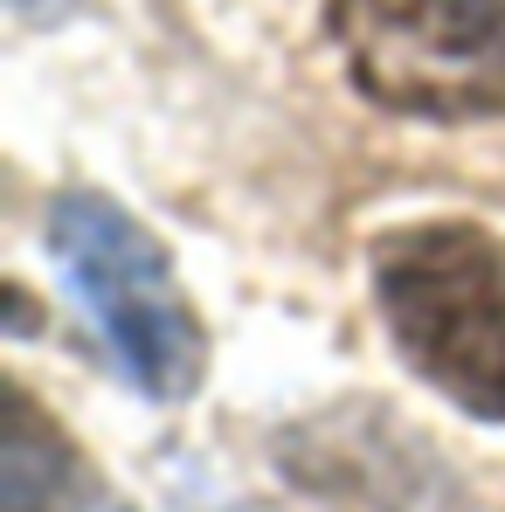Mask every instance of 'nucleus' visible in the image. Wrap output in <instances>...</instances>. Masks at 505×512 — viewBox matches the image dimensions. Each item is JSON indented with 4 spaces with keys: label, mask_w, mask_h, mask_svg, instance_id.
<instances>
[{
    "label": "nucleus",
    "mask_w": 505,
    "mask_h": 512,
    "mask_svg": "<svg viewBox=\"0 0 505 512\" xmlns=\"http://www.w3.org/2000/svg\"><path fill=\"white\" fill-rule=\"evenodd\" d=\"M388 333L429 388L505 423V250L485 229L429 222L374 243Z\"/></svg>",
    "instance_id": "nucleus-1"
},
{
    "label": "nucleus",
    "mask_w": 505,
    "mask_h": 512,
    "mask_svg": "<svg viewBox=\"0 0 505 512\" xmlns=\"http://www.w3.org/2000/svg\"><path fill=\"white\" fill-rule=\"evenodd\" d=\"M49 250L63 263L97 340L125 367V381L153 402H180L201 381V319L173 277V256L104 194H63L49 208Z\"/></svg>",
    "instance_id": "nucleus-2"
},
{
    "label": "nucleus",
    "mask_w": 505,
    "mask_h": 512,
    "mask_svg": "<svg viewBox=\"0 0 505 512\" xmlns=\"http://www.w3.org/2000/svg\"><path fill=\"white\" fill-rule=\"evenodd\" d=\"M353 84L409 118H505V0H333Z\"/></svg>",
    "instance_id": "nucleus-3"
},
{
    "label": "nucleus",
    "mask_w": 505,
    "mask_h": 512,
    "mask_svg": "<svg viewBox=\"0 0 505 512\" xmlns=\"http://www.w3.org/2000/svg\"><path fill=\"white\" fill-rule=\"evenodd\" d=\"M63 478H70V457L56 429L14 388L7 395V512H63V492H56Z\"/></svg>",
    "instance_id": "nucleus-4"
}]
</instances>
